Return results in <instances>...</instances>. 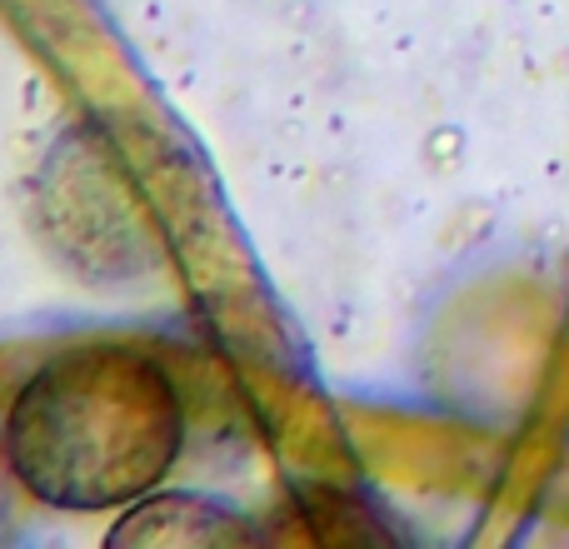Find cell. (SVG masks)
Wrapping results in <instances>:
<instances>
[{
	"mask_svg": "<svg viewBox=\"0 0 569 549\" xmlns=\"http://www.w3.org/2000/svg\"><path fill=\"white\" fill-rule=\"evenodd\" d=\"M16 480V460H10V440H6V420H0V510H6V495Z\"/></svg>",
	"mask_w": 569,
	"mask_h": 549,
	"instance_id": "cell-4",
	"label": "cell"
},
{
	"mask_svg": "<svg viewBox=\"0 0 569 549\" xmlns=\"http://www.w3.org/2000/svg\"><path fill=\"white\" fill-rule=\"evenodd\" d=\"M266 525L240 515L236 505L190 490H150L110 530V545H170V549H226L266 540Z\"/></svg>",
	"mask_w": 569,
	"mask_h": 549,
	"instance_id": "cell-3",
	"label": "cell"
},
{
	"mask_svg": "<svg viewBox=\"0 0 569 549\" xmlns=\"http://www.w3.org/2000/svg\"><path fill=\"white\" fill-rule=\"evenodd\" d=\"M6 440L30 500L70 515L130 510L186 450V395L146 345L86 340L20 385Z\"/></svg>",
	"mask_w": 569,
	"mask_h": 549,
	"instance_id": "cell-1",
	"label": "cell"
},
{
	"mask_svg": "<svg viewBox=\"0 0 569 549\" xmlns=\"http://www.w3.org/2000/svg\"><path fill=\"white\" fill-rule=\"evenodd\" d=\"M30 216L50 256L80 280H140L160 256V230L146 196L126 176L116 146L90 126L70 130L50 150L30 186Z\"/></svg>",
	"mask_w": 569,
	"mask_h": 549,
	"instance_id": "cell-2",
	"label": "cell"
}]
</instances>
